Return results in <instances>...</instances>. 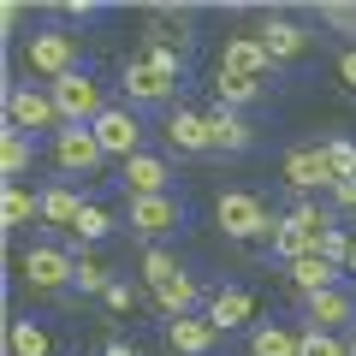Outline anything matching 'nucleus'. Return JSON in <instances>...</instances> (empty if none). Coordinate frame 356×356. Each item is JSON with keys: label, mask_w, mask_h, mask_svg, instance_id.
I'll use <instances>...</instances> for the list:
<instances>
[{"label": "nucleus", "mask_w": 356, "mask_h": 356, "mask_svg": "<svg viewBox=\"0 0 356 356\" xmlns=\"http://www.w3.org/2000/svg\"><path fill=\"white\" fill-rule=\"evenodd\" d=\"M72 291H77V297H107V291H113V273H107V267L95 261V255H77Z\"/></svg>", "instance_id": "28"}, {"label": "nucleus", "mask_w": 356, "mask_h": 356, "mask_svg": "<svg viewBox=\"0 0 356 356\" xmlns=\"http://www.w3.org/2000/svg\"><path fill=\"white\" fill-rule=\"evenodd\" d=\"M297 339H303V332L280 327V321H261V327L250 332V356H297Z\"/></svg>", "instance_id": "26"}, {"label": "nucleus", "mask_w": 356, "mask_h": 356, "mask_svg": "<svg viewBox=\"0 0 356 356\" xmlns=\"http://www.w3.org/2000/svg\"><path fill=\"white\" fill-rule=\"evenodd\" d=\"M102 356H137V344H131V339H113V344H107Z\"/></svg>", "instance_id": "40"}, {"label": "nucleus", "mask_w": 356, "mask_h": 356, "mask_svg": "<svg viewBox=\"0 0 356 356\" xmlns=\"http://www.w3.org/2000/svg\"><path fill=\"white\" fill-rule=\"evenodd\" d=\"M42 220V191H30V184H6L0 191V226L6 232H24Z\"/></svg>", "instance_id": "21"}, {"label": "nucleus", "mask_w": 356, "mask_h": 356, "mask_svg": "<svg viewBox=\"0 0 356 356\" xmlns=\"http://www.w3.org/2000/svg\"><path fill=\"white\" fill-rule=\"evenodd\" d=\"M119 191L125 196H172V161L166 154H131L125 166H119Z\"/></svg>", "instance_id": "11"}, {"label": "nucleus", "mask_w": 356, "mask_h": 356, "mask_svg": "<svg viewBox=\"0 0 356 356\" xmlns=\"http://www.w3.org/2000/svg\"><path fill=\"white\" fill-rule=\"evenodd\" d=\"M214 95H220V107H255L267 95V83H243V77H214Z\"/></svg>", "instance_id": "29"}, {"label": "nucleus", "mask_w": 356, "mask_h": 356, "mask_svg": "<svg viewBox=\"0 0 356 356\" xmlns=\"http://www.w3.org/2000/svg\"><path fill=\"white\" fill-rule=\"evenodd\" d=\"M77 243H102V238H113V214H107L102 202H89L83 208V220H77V232H72Z\"/></svg>", "instance_id": "32"}, {"label": "nucleus", "mask_w": 356, "mask_h": 356, "mask_svg": "<svg viewBox=\"0 0 356 356\" xmlns=\"http://www.w3.org/2000/svg\"><path fill=\"white\" fill-rule=\"evenodd\" d=\"M350 232H344V226H327V232H321V255H327V261L332 267H344V261H350Z\"/></svg>", "instance_id": "33"}, {"label": "nucleus", "mask_w": 356, "mask_h": 356, "mask_svg": "<svg viewBox=\"0 0 356 356\" xmlns=\"http://www.w3.org/2000/svg\"><path fill=\"white\" fill-rule=\"evenodd\" d=\"M119 89H125V107H161L172 113L178 89H184V54L166 48V42H143L125 65H119Z\"/></svg>", "instance_id": "1"}, {"label": "nucleus", "mask_w": 356, "mask_h": 356, "mask_svg": "<svg viewBox=\"0 0 356 356\" xmlns=\"http://www.w3.org/2000/svg\"><path fill=\"white\" fill-rule=\"evenodd\" d=\"M321 24H327V30H344V36H356V6H350V0H327V6H321Z\"/></svg>", "instance_id": "34"}, {"label": "nucleus", "mask_w": 356, "mask_h": 356, "mask_svg": "<svg viewBox=\"0 0 356 356\" xmlns=\"http://www.w3.org/2000/svg\"><path fill=\"white\" fill-rule=\"evenodd\" d=\"M202 315L214 321V332H238V327H250V321H255V297L243 291V285H220V291L208 297Z\"/></svg>", "instance_id": "17"}, {"label": "nucleus", "mask_w": 356, "mask_h": 356, "mask_svg": "<svg viewBox=\"0 0 356 356\" xmlns=\"http://www.w3.org/2000/svg\"><path fill=\"white\" fill-rule=\"evenodd\" d=\"M54 13H65V18H95L102 6H95V0H65V6H54Z\"/></svg>", "instance_id": "38"}, {"label": "nucleus", "mask_w": 356, "mask_h": 356, "mask_svg": "<svg viewBox=\"0 0 356 356\" xmlns=\"http://www.w3.org/2000/svg\"><path fill=\"white\" fill-rule=\"evenodd\" d=\"M297 356H350V344H344L339 332H321V327H303V339H297Z\"/></svg>", "instance_id": "31"}, {"label": "nucleus", "mask_w": 356, "mask_h": 356, "mask_svg": "<svg viewBox=\"0 0 356 356\" xmlns=\"http://www.w3.org/2000/svg\"><path fill=\"white\" fill-rule=\"evenodd\" d=\"M285 280H291L303 297H315V291H327V285H344V267H332L327 255H303V261L285 267Z\"/></svg>", "instance_id": "24"}, {"label": "nucleus", "mask_w": 356, "mask_h": 356, "mask_svg": "<svg viewBox=\"0 0 356 356\" xmlns=\"http://www.w3.org/2000/svg\"><path fill=\"white\" fill-rule=\"evenodd\" d=\"M208 131H214V149H220V154L255 149V125L238 113V107H208Z\"/></svg>", "instance_id": "19"}, {"label": "nucleus", "mask_w": 356, "mask_h": 356, "mask_svg": "<svg viewBox=\"0 0 356 356\" xmlns=\"http://www.w3.org/2000/svg\"><path fill=\"white\" fill-rule=\"evenodd\" d=\"M18 54H24V65L36 77H65V72H77V54H83V36L77 30H65V24H36L24 42H18Z\"/></svg>", "instance_id": "2"}, {"label": "nucleus", "mask_w": 356, "mask_h": 356, "mask_svg": "<svg viewBox=\"0 0 356 356\" xmlns=\"http://www.w3.org/2000/svg\"><path fill=\"white\" fill-rule=\"evenodd\" d=\"M255 36H261V48H267V60H273V65H291V60H303V54L315 48V30L297 24V18H285V13H267Z\"/></svg>", "instance_id": "10"}, {"label": "nucleus", "mask_w": 356, "mask_h": 356, "mask_svg": "<svg viewBox=\"0 0 356 356\" xmlns=\"http://www.w3.org/2000/svg\"><path fill=\"white\" fill-rule=\"evenodd\" d=\"M72 273H77V255L65 250V243H54V238L30 243V250L18 255V280H24L36 297H60V291H72Z\"/></svg>", "instance_id": "3"}, {"label": "nucleus", "mask_w": 356, "mask_h": 356, "mask_svg": "<svg viewBox=\"0 0 356 356\" xmlns=\"http://www.w3.org/2000/svg\"><path fill=\"white\" fill-rule=\"evenodd\" d=\"M303 315H309V327H321V332L356 327V291L350 285H327V291L303 297Z\"/></svg>", "instance_id": "15"}, {"label": "nucleus", "mask_w": 356, "mask_h": 356, "mask_svg": "<svg viewBox=\"0 0 356 356\" xmlns=\"http://www.w3.org/2000/svg\"><path fill=\"white\" fill-rule=\"evenodd\" d=\"M184 220H191L184 196H131V208H125V226L137 232V238H149V243L184 232Z\"/></svg>", "instance_id": "7"}, {"label": "nucleus", "mask_w": 356, "mask_h": 356, "mask_svg": "<svg viewBox=\"0 0 356 356\" xmlns=\"http://www.w3.org/2000/svg\"><path fill=\"white\" fill-rule=\"evenodd\" d=\"M89 131H95V143H102V154H107V161H119V166H125L131 154H143V113H137V107H119L113 102Z\"/></svg>", "instance_id": "8"}, {"label": "nucleus", "mask_w": 356, "mask_h": 356, "mask_svg": "<svg viewBox=\"0 0 356 356\" xmlns=\"http://www.w3.org/2000/svg\"><path fill=\"white\" fill-rule=\"evenodd\" d=\"M350 356H356V332H350Z\"/></svg>", "instance_id": "42"}, {"label": "nucleus", "mask_w": 356, "mask_h": 356, "mask_svg": "<svg viewBox=\"0 0 356 356\" xmlns=\"http://www.w3.org/2000/svg\"><path fill=\"white\" fill-rule=\"evenodd\" d=\"M321 149H327L332 184H344V178H356V143H350V137H327V143H321Z\"/></svg>", "instance_id": "30"}, {"label": "nucleus", "mask_w": 356, "mask_h": 356, "mask_svg": "<svg viewBox=\"0 0 356 356\" xmlns=\"http://www.w3.org/2000/svg\"><path fill=\"white\" fill-rule=\"evenodd\" d=\"M166 344H172V356H214L220 332L208 315H184V321H166Z\"/></svg>", "instance_id": "16"}, {"label": "nucleus", "mask_w": 356, "mask_h": 356, "mask_svg": "<svg viewBox=\"0 0 356 356\" xmlns=\"http://www.w3.org/2000/svg\"><path fill=\"white\" fill-rule=\"evenodd\" d=\"M54 166H60L65 178H95L107 166V154H102V143H95L89 125H65L60 137H54Z\"/></svg>", "instance_id": "9"}, {"label": "nucleus", "mask_w": 356, "mask_h": 356, "mask_svg": "<svg viewBox=\"0 0 356 356\" xmlns=\"http://www.w3.org/2000/svg\"><path fill=\"white\" fill-rule=\"evenodd\" d=\"M48 95H54V107H60V119L65 125H95V119L107 113V89L95 83V77L83 72V65H77V72H65V77H54L48 83Z\"/></svg>", "instance_id": "6"}, {"label": "nucleus", "mask_w": 356, "mask_h": 356, "mask_svg": "<svg viewBox=\"0 0 356 356\" xmlns=\"http://www.w3.org/2000/svg\"><path fill=\"white\" fill-rule=\"evenodd\" d=\"M131 303H137V291H131V280H113V291H107V309H119V315H125Z\"/></svg>", "instance_id": "35"}, {"label": "nucleus", "mask_w": 356, "mask_h": 356, "mask_svg": "<svg viewBox=\"0 0 356 356\" xmlns=\"http://www.w3.org/2000/svg\"><path fill=\"white\" fill-rule=\"evenodd\" d=\"M6 356H54V332L30 315H13L6 321Z\"/></svg>", "instance_id": "23"}, {"label": "nucleus", "mask_w": 356, "mask_h": 356, "mask_svg": "<svg viewBox=\"0 0 356 356\" xmlns=\"http://www.w3.org/2000/svg\"><path fill=\"white\" fill-rule=\"evenodd\" d=\"M6 125L24 131V137H42V131L60 137L65 119H60V107H54L48 83H6Z\"/></svg>", "instance_id": "5"}, {"label": "nucleus", "mask_w": 356, "mask_h": 356, "mask_svg": "<svg viewBox=\"0 0 356 356\" xmlns=\"http://www.w3.org/2000/svg\"><path fill=\"white\" fill-rule=\"evenodd\" d=\"M339 77H344V89H356V48L339 54Z\"/></svg>", "instance_id": "39"}, {"label": "nucleus", "mask_w": 356, "mask_h": 356, "mask_svg": "<svg viewBox=\"0 0 356 356\" xmlns=\"http://www.w3.org/2000/svg\"><path fill=\"white\" fill-rule=\"evenodd\" d=\"M267 72H280V65L267 60L261 36H226V48H220V77H243V83H261Z\"/></svg>", "instance_id": "14"}, {"label": "nucleus", "mask_w": 356, "mask_h": 356, "mask_svg": "<svg viewBox=\"0 0 356 356\" xmlns=\"http://www.w3.org/2000/svg\"><path fill=\"white\" fill-rule=\"evenodd\" d=\"M332 208H356V178H344V184H332Z\"/></svg>", "instance_id": "37"}, {"label": "nucleus", "mask_w": 356, "mask_h": 356, "mask_svg": "<svg viewBox=\"0 0 356 356\" xmlns=\"http://www.w3.org/2000/svg\"><path fill=\"white\" fill-rule=\"evenodd\" d=\"M273 255L291 267V261H303V255H321V238H315V232H303V226H291V220L280 214V232H273Z\"/></svg>", "instance_id": "25"}, {"label": "nucleus", "mask_w": 356, "mask_h": 356, "mask_svg": "<svg viewBox=\"0 0 356 356\" xmlns=\"http://www.w3.org/2000/svg\"><path fill=\"white\" fill-rule=\"evenodd\" d=\"M154 303H161L166 321H184V315H202L208 297H202V285H196V273H178V280H166L161 291H154Z\"/></svg>", "instance_id": "20"}, {"label": "nucleus", "mask_w": 356, "mask_h": 356, "mask_svg": "<svg viewBox=\"0 0 356 356\" xmlns=\"http://www.w3.org/2000/svg\"><path fill=\"white\" fill-rule=\"evenodd\" d=\"M161 137H166V149H172V154H208V149H214L208 113H196V107H184V102L161 119Z\"/></svg>", "instance_id": "12"}, {"label": "nucleus", "mask_w": 356, "mask_h": 356, "mask_svg": "<svg viewBox=\"0 0 356 356\" xmlns=\"http://www.w3.org/2000/svg\"><path fill=\"white\" fill-rule=\"evenodd\" d=\"M285 184H291L297 196H315V191H332V166H327V149L321 143H303V149L285 154Z\"/></svg>", "instance_id": "13"}, {"label": "nucleus", "mask_w": 356, "mask_h": 356, "mask_svg": "<svg viewBox=\"0 0 356 356\" xmlns=\"http://www.w3.org/2000/svg\"><path fill=\"white\" fill-rule=\"evenodd\" d=\"M137 267H143V285H149V291H161L166 280H178V273H184V267H178V255L166 250V243H149Z\"/></svg>", "instance_id": "27"}, {"label": "nucleus", "mask_w": 356, "mask_h": 356, "mask_svg": "<svg viewBox=\"0 0 356 356\" xmlns=\"http://www.w3.org/2000/svg\"><path fill=\"white\" fill-rule=\"evenodd\" d=\"M83 191L77 184H48L42 191V226H54V232H77V220H83Z\"/></svg>", "instance_id": "18"}, {"label": "nucleus", "mask_w": 356, "mask_h": 356, "mask_svg": "<svg viewBox=\"0 0 356 356\" xmlns=\"http://www.w3.org/2000/svg\"><path fill=\"white\" fill-rule=\"evenodd\" d=\"M30 166H36V137H24V131H0V172H6V184H24Z\"/></svg>", "instance_id": "22"}, {"label": "nucleus", "mask_w": 356, "mask_h": 356, "mask_svg": "<svg viewBox=\"0 0 356 356\" xmlns=\"http://www.w3.org/2000/svg\"><path fill=\"white\" fill-rule=\"evenodd\" d=\"M0 24H6V36H18V24H24V0H6V6H0Z\"/></svg>", "instance_id": "36"}, {"label": "nucleus", "mask_w": 356, "mask_h": 356, "mask_svg": "<svg viewBox=\"0 0 356 356\" xmlns=\"http://www.w3.org/2000/svg\"><path fill=\"white\" fill-rule=\"evenodd\" d=\"M344 273H356V243H350V261H344Z\"/></svg>", "instance_id": "41"}, {"label": "nucleus", "mask_w": 356, "mask_h": 356, "mask_svg": "<svg viewBox=\"0 0 356 356\" xmlns=\"http://www.w3.org/2000/svg\"><path fill=\"white\" fill-rule=\"evenodd\" d=\"M214 220L232 243H255V238H273L280 232V214H267V202L255 191H220Z\"/></svg>", "instance_id": "4"}]
</instances>
